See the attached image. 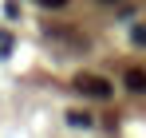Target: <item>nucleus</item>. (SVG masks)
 <instances>
[{
    "label": "nucleus",
    "instance_id": "f257e3e1",
    "mask_svg": "<svg viewBox=\"0 0 146 138\" xmlns=\"http://www.w3.org/2000/svg\"><path fill=\"white\" fill-rule=\"evenodd\" d=\"M75 91H83L87 99H111V83H107L103 75L79 71V75H75Z\"/></svg>",
    "mask_w": 146,
    "mask_h": 138
},
{
    "label": "nucleus",
    "instance_id": "f03ea898",
    "mask_svg": "<svg viewBox=\"0 0 146 138\" xmlns=\"http://www.w3.org/2000/svg\"><path fill=\"white\" fill-rule=\"evenodd\" d=\"M122 87L134 91V95H142V91H146V71H142V67H130L126 75H122Z\"/></svg>",
    "mask_w": 146,
    "mask_h": 138
},
{
    "label": "nucleus",
    "instance_id": "7ed1b4c3",
    "mask_svg": "<svg viewBox=\"0 0 146 138\" xmlns=\"http://www.w3.org/2000/svg\"><path fill=\"white\" fill-rule=\"evenodd\" d=\"M67 122H71V126H83V130H87V126H91V115H87V111H67Z\"/></svg>",
    "mask_w": 146,
    "mask_h": 138
},
{
    "label": "nucleus",
    "instance_id": "20e7f679",
    "mask_svg": "<svg viewBox=\"0 0 146 138\" xmlns=\"http://www.w3.org/2000/svg\"><path fill=\"white\" fill-rule=\"evenodd\" d=\"M130 40H134V44L142 47V44H146V28H134V32H130Z\"/></svg>",
    "mask_w": 146,
    "mask_h": 138
},
{
    "label": "nucleus",
    "instance_id": "39448f33",
    "mask_svg": "<svg viewBox=\"0 0 146 138\" xmlns=\"http://www.w3.org/2000/svg\"><path fill=\"white\" fill-rule=\"evenodd\" d=\"M36 4H44V8H63L67 0H36Z\"/></svg>",
    "mask_w": 146,
    "mask_h": 138
}]
</instances>
